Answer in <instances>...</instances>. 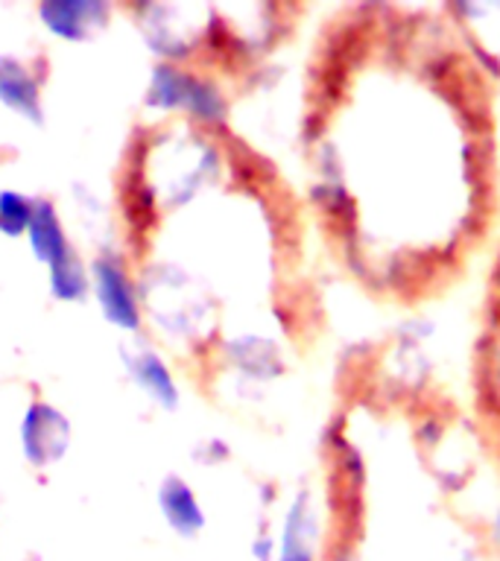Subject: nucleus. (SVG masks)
Wrapping results in <instances>:
<instances>
[{
  "mask_svg": "<svg viewBox=\"0 0 500 561\" xmlns=\"http://www.w3.org/2000/svg\"><path fill=\"white\" fill-rule=\"evenodd\" d=\"M26 240H30L35 261L44 263L47 270L73 252V243L68 240V231H65L59 210H56L53 199H47V196H35L33 222H30Z\"/></svg>",
  "mask_w": 500,
  "mask_h": 561,
  "instance_id": "obj_9",
  "label": "nucleus"
},
{
  "mask_svg": "<svg viewBox=\"0 0 500 561\" xmlns=\"http://www.w3.org/2000/svg\"><path fill=\"white\" fill-rule=\"evenodd\" d=\"M47 287H50V296L56 301H65V305L86 301L88 293H91V270L79 257L77 249L65 261H59L56 266L47 270Z\"/></svg>",
  "mask_w": 500,
  "mask_h": 561,
  "instance_id": "obj_11",
  "label": "nucleus"
},
{
  "mask_svg": "<svg viewBox=\"0 0 500 561\" xmlns=\"http://www.w3.org/2000/svg\"><path fill=\"white\" fill-rule=\"evenodd\" d=\"M38 18L61 42H88L109 24L112 3L105 0H42Z\"/></svg>",
  "mask_w": 500,
  "mask_h": 561,
  "instance_id": "obj_6",
  "label": "nucleus"
},
{
  "mask_svg": "<svg viewBox=\"0 0 500 561\" xmlns=\"http://www.w3.org/2000/svg\"><path fill=\"white\" fill-rule=\"evenodd\" d=\"M298 193L322 261L368 305L421 310L500 234V73L454 3H340L298 88Z\"/></svg>",
  "mask_w": 500,
  "mask_h": 561,
  "instance_id": "obj_1",
  "label": "nucleus"
},
{
  "mask_svg": "<svg viewBox=\"0 0 500 561\" xmlns=\"http://www.w3.org/2000/svg\"><path fill=\"white\" fill-rule=\"evenodd\" d=\"M121 359L126 371H129L132 383L138 386L149 401L158 403L161 410H175L179 407V383H175L167 359L152 345L138 342L132 348H123Z\"/></svg>",
  "mask_w": 500,
  "mask_h": 561,
  "instance_id": "obj_7",
  "label": "nucleus"
},
{
  "mask_svg": "<svg viewBox=\"0 0 500 561\" xmlns=\"http://www.w3.org/2000/svg\"><path fill=\"white\" fill-rule=\"evenodd\" d=\"M480 301L474 310V336L468 348V389L465 407L474 433L500 477V234L482 263Z\"/></svg>",
  "mask_w": 500,
  "mask_h": 561,
  "instance_id": "obj_3",
  "label": "nucleus"
},
{
  "mask_svg": "<svg viewBox=\"0 0 500 561\" xmlns=\"http://www.w3.org/2000/svg\"><path fill=\"white\" fill-rule=\"evenodd\" d=\"M0 103L33 126L44 123L42 73L9 53H0Z\"/></svg>",
  "mask_w": 500,
  "mask_h": 561,
  "instance_id": "obj_8",
  "label": "nucleus"
},
{
  "mask_svg": "<svg viewBox=\"0 0 500 561\" xmlns=\"http://www.w3.org/2000/svg\"><path fill=\"white\" fill-rule=\"evenodd\" d=\"M91 289H94L105 322L126 333L140 331V322H144L140 287L121 252H114V249L96 252V257L91 261Z\"/></svg>",
  "mask_w": 500,
  "mask_h": 561,
  "instance_id": "obj_4",
  "label": "nucleus"
},
{
  "mask_svg": "<svg viewBox=\"0 0 500 561\" xmlns=\"http://www.w3.org/2000/svg\"><path fill=\"white\" fill-rule=\"evenodd\" d=\"M158 508H161L167 526L182 538L200 535L202 526H205V512H202L200 500L193 494L191 482L175 477V473L164 477L161 485H158Z\"/></svg>",
  "mask_w": 500,
  "mask_h": 561,
  "instance_id": "obj_10",
  "label": "nucleus"
},
{
  "mask_svg": "<svg viewBox=\"0 0 500 561\" xmlns=\"http://www.w3.org/2000/svg\"><path fill=\"white\" fill-rule=\"evenodd\" d=\"M33 210L35 196H26V193L12 191V187H3L0 191V234L9 237V240L26 237L30 222H33Z\"/></svg>",
  "mask_w": 500,
  "mask_h": 561,
  "instance_id": "obj_12",
  "label": "nucleus"
},
{
  "mask_svg": "<svg viewBox=\"0 0 500 561\" xmlns=\"http://www.w3.org/2000/svg\"><path fill=\"white\" fill-rule=\"evenodd\" d=\"M70 421L68 415L44 398L30 401L21 419V450L33 468H50L68 454Z\"/></svg>",
  "mask_w": 500,
  "mask_h": 561,
  "instance_id": "obj_5",
  "label": "nucleus"
},
{
  "mask_svg": "<svg viewBox=\"0 0 500 561\" xmlns=\"http://www.w3.org/2000/svg\"><path fill=\"white\" fill-rule=\"evenodd\" d=\"M482 465L465 398L424 359L354 348L319 438L316 561H500Z\"/></svg>",
  "mask_w": 500,
  "mask_h": 561,
  "instance_id": "obj_2",
  "label": "nucleus"
}]
</instances>
